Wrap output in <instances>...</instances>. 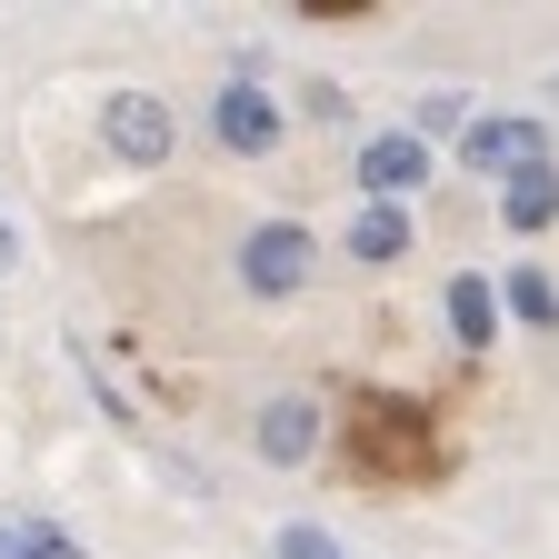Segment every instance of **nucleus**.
I'll return each mask as SVG.
<instances>
[{"label":"nucleus","mask_w":559,"mask_h":559,"mask_svg":"<svg viewBox=\"0 0 559 559\" xmlns=\"http://www.w3.org/2000/svg\"><path fill=\"white\" fill-rule=\"evenodd\" d=\"M310 450H320V409H310V400H270V409H260V460L300 469Z\"/></svg>","instance_id":"0eeeda50"},{"label":"nucleus","mask_w":559,"mask_h":559,"mask_svg":"<svg viewBox=\"0 0 559 559\" xmlns=\"http://www.w3.org/2000/svg\"><path fill=\"white\" fill-rule=\"evenodd\" d=\"M100 140H110L130 170H160V160H170V100H160V91H120V100L100 110Z\"/></svg>","instance_id":"20e7f679"},{"label":"nucleus","mask_w":559,"mask_h":559,"mask_svg":"<svg viewBox=\"0 0 559 559\" xmlns=\"http://www.w3.org/2000/svg\"><path fill=\"white\" fill-rule=\"evenodd\" d=\"M11 270H21V230H11V221H0V280H11Z\"/></svg>","instance_id":"2eb2a0df"},{"label":"nucleus","mask_w":559,"mask_h":559,"mask_svg":"<svg viewBox=\"0 0 559 559\" xmlns=\"http://www.w3.org/2000/svg\"><path fill=\"white\" fill-rule=\"evenodd\" d=\"M310 280V230L300 221H260L250 240H240V290L250 300H290Z\"/></svg>","instance_id":"f03ea898"},{"label":"nucleus","mask_w":559,"mask_h":559,"mask_svg":"<svg viewBox=\"0 0 559 559\" xmlns=\"http://www.w3.org/2000/svg\"><path fill=\"white\" fill-rule=\"evenodd\" d=\"M210 140H221V151H240V160L280 151V100H270V91H250V81L210 91Z\"/></svg>","instance_id":"39448f33"},{"label":"nucleus","mask_w":559,"mask_h":559,"mask_svg":"<svg viewBox=\"0 0 559 559\" xmlns=\"http://www.w3.org/2000/svg\"><path fill=\"white\" fill-rule=\"evenodd\" d=\"M409 250V210H390V200H360V221H349V260L360 270H390Z\"/></svg>","instance_id":"1a4fd4ad"},{"label":"nucleus","mask_w":559,"mask_h":559,"mask_svg":"<svg viewBox=\"0 0 559 559\" xmlns=\"http://www.w3.org/2000/svg\"><path fill=\"white\" fill-rule=\"evenodd\" d=\"M0 559H91V549L70 539V530H40V520H11V530H0Z\"/></svg>","instance_id":"f8f14e48"},{"label":"nucleus","mask_w":559,"mask_h":559,"mask_svg":"<svg viewBox=\"0 0 559 559\" xmlns=\"http://www.w3.org/2000/svg\"><path fill=\"white\" fill-rule=\"evenodd\" d=\"M460 160H469V170H500V180H510V170H539V160H549V120H539V110L469 120V130H460Z\"/></svg>","instance_id":"7ed1b4c3"},{"label":"nucleus","mask_w":559,"mask_h":559,"mask_svg":"<svg viewBox=\"0 0 559 559\" xmlns=\"http://www.w3.org/2000/svg\"><path fill=\"white\" fill-rule=\"evenodd\" d=\"M469 130V91H419L409 100V140L419 151H430V140H460Z\"/></svg>","instance_id":"9b49d317"},{"label":"nucleus","mask_w":559,"mask_h":559,"mask_svg":"<svg viewBox=\"0 0 559 559\" xmlns=\"http://www.w3.org/2000/svg\"><path fill=\"white\" fill-rule=\"evenodd\" d=\"M280 559H360V549H340L320 520H290V530H280Z\"/></svg>","instance_id":"4468645a"},{"label":"nucleus","mask_w":559,"mask_h":559,"mask_svg":"<svg viewBox=\"0 0 559 559\" xmlns=\"http://www.w3.org/2000/svg\"><path fill=\"white\" fill-rule=\"evenodd\" d=\"M500 300H510V310H520L530 330H559V290H549L539 270H510V290H500Z\"/></svg>","instance_id":"ddd939ff"},{"label":"nucleus","mask_w":559,"mask_h":559,"mask_svg":"<svg viewBox=\"0 0 559 559\" xmlns=\"http://www.w3.org/2000/svg\"><path fill=\"white\" fill-rule=\"evenodd\" d=\"M349 440H360V469H380V479H430V469H440L430 419H419V409H400V400H360Z\"/></svg>","instance_id":"f257e3e1"},{"label":"nucleus","mask_w":559,"mask_h":559,"mask_svg":"<svg viewBox=\"0 0 559 559\" xmlns=\"http://www.w3.org/2000/svg\"><path fill=\"white\" fill-rule=\"evenodd\" d=\"M419 180H430V151H419L409 130H370V140H360V190H370V200H390V210H400Z\"/></svg>","instance_id":"423d86ee"},{"label":"nucleus","mask_w":559,"mask_h":559,"mask_svg":"<svg viewBox=\"0 0 559 559\" xmlns=\"http://www.w3.org/2000/svg\"><path fill=\"white\" fill-rule=\"evenodd\" d=\"M450 330L469 349H489V330H500V290H489V280H450Z\"/></svg>","instance_id":"9d476101"},{"label":"nucleus","mask_w":559,"mask_h":559,"mask_svg":"<svg viewBox=\"0 0 559 559\" xmlns=\"http://www.w3.org/2000/svg\"><path fill=\"white\" fill-rule=\"evenodd\" d=\"M500 221L520 230V240H539L549 221H559V170L539 160V170H510V190H500Z\"/></svg>","instance_id":"6e6552de"}]
</instances>
